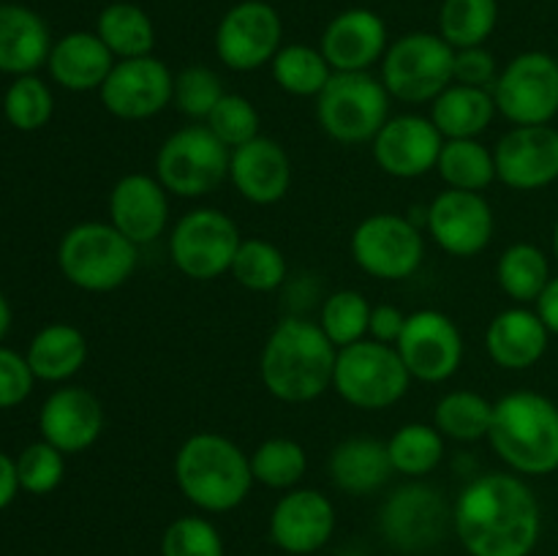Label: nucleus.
Instances as JSON below:
<instances>
[{"label":"nucleus","instance_id":"obj_1","mask_svg":"<svg viewBox=\"0 0 558 556\" xmlns=\"http://www.w3.org/2000/svg\"><path fill=\"white\" fill-rule=\"evenodd\" d=\"M452 527L469 556H529L543 534V510L518 474L485 472L458 494Z\"/></svg>","mask_w":558,"mask_h":556},{"label":"nucleus","instance_id":"obj_2","mask_svg":"<svg viewBox=\"0 0 558 556\" xmlns=\"http://www.w3.org/2000/svg\"><path fill=\"white\" fill-rule=\"evenodd\" d=\"M338 347L319 322L289 316L267 336L259 354V376L272 398L283 403L316 401L332 387Z\"/></svg>","mask_w":558,"mask_h":556},{"label":"nucleus","instance_id":"obj_3","mask_svg":"<svg viewBox=\"0 0 558 556\" xmlns=\"http://www.w3.org/2000/svg\"><path fill=\"white\" fill-rule=\"evenodd\" d=\"M172 469L180 494L202 512L234 510L256 483L243 447L216 431L191 434L174 452Z\"/></svg>","mask_w":558,"mask_h":556},{"label":"nucleus","instance_id":"obj_4","mask_svg":"<svg viewBox=\"0 0 558 556\" xmlns=\"http://www.w3.org/2000/svg\"><path fill=\"white\" fill-rule=\"evenodd\" d=\"M488 442L515 474H554L558 469V403L534 390L507 392L494 403Z\"/></svg>","mask_w":558,"mask_h":556},{"label":"nucleus","instance_id":"obj_5","mask_svg":"<svg viewBox=\"0 0 558 556\" xmlns=\"http://www.w3.org/2000/svg\"><path fill=\"white\" fill-rule=\"evenodd\" d=\"M136 249L112 223L82 221L60 238L58 267L82 292H112L134 276Z\"/></svg>","mask_w":558,"mask_h":556},{"label":"nucleus","instance_id":"obj_6","mask_svg":"<svg viewBox=\"0 0 558 556\" xmlns=\"http://www.w3.org/2000/svg\"><path fill=\"white\" fill-rule=\"evenodd\" d=\"M390 93L368 71H336L316 96V120L341 145L374 142L390 120Z\"/></svg>","mask_w":558,"mask_h":556},{"label":"nucleus","instance_id":"obj_7","mask_svg":"<svg viewBox=\"0 0 558 556\" xmlns=\"http://www.w3.org/2000/svg\"><path fill=\"white\" fill-rule=\"evenodd\" d=\"M409 385H412V374L403 365L398 349L390 343L363 338V341L338 349L332 390L349 407L379 412L401 401L409 392Z\"/></svg>","mask_w":558,"mask_h":556},{"label":"nucleus","instance_id":"obj_8","mask_svg":"<svg viewBox=\"0 0 558 556\" xmlns=\"http://www.w3.org/2000/svg\"><path fill=\"white\" fill-rule=\"evenodd\" d=\"M229 150L205 123L185 125L161 142L156 178L172 196L199 200L229 178Z\"/></svg>","mask_w":558,"mask_h":556},{"label":"nucleus","instance_id":"obj_9","mask_svg":"<svg viewBox=\"0 0 558 556\" xmlns=\"http://www.w3.org/2000/svg\"><path fill=\"white\" fill-rule=\"evenodd\" d=\"M456 49L434 33H407L381 58V85L403 104H430L452 85Z\"/></svg>","mask_w":558,"mask_h":556},{"label":"nucleus","instance_id":"obj_10","mask_svg":"<svg viewBox=\"0 0 558 556\" xmlns=\"http://www.w3.org/2000/svg\"><path fill=\"white\" fill-rule=\"evenodd\" d=\"M240 227L218 207H196L178 218L169 234V254L174 267L194 281H213L232 270L238 254Z\"/></svg>","mask_w":558,"mask_h":556},{"label":"nucleus","instance_id":"obj_11","mask_svg":"<svg viewBox=\"0 0 558 556\" xmlns=\"http://www.w3.org/2000/svg\"><path fill=\"white\" fill-rule=\"evenodd\" d=\"M352 259L368 276L381 281H403L414 276L425 259V238L417 223L398 213H374L354 227Z\"/></svg>","mask_w":558,"mask_h":556},{"label":"nucleus","instance_id":"obj_12","mask_svg":"<svg viewBox=\"0 0 558 556\" xmlns=\"http://www.w3.org/2000/svg\"><path fill=\"white\" fill-rule=\"evenodd\" d=\"M490 90L512 125H548L558 114V58L539 49L515 55Z\"/></svg>","mask_w":558,"mask_h":556},{"label":"nucleus","instance_id":"obj_13","mask_svg":"<svg viewBox=\"0 0 558 556\" xmlns=\"http://www.w3.org/2000/svg\"><path fill=\"white\" fill-rule=\"evenodd\" d=\"M452 510L439 488L409 483L392 491L379 510L381 537L403 554H423L445 540Z\"/></svg>","mask_w":558,"mask_h":556},{"label":"nucleus","instance_id":"obj_14","mask_svg":"<svg viewBox=\"0 0 558 556\" xmlns=\"http://www.w3.org/2000/svg\"><path fill=\"white\" fill-rule=\"evenodd\" d=\"M281 14L265 0H243L216 27V55L227 69L256 71L272 63L283 47Z\"/></svg>","mask_w":558,"mask_h":556},{"label":"nucleus","instance_id":"obj_15","mask_svg":"<svg viewBox=\"0 0 558 556\" xmlns=\"http://www.w3.org/2000/svg\"><path fill=\"white\" fill-rule=\"evenodd\" d=\"M396 349L412 379L436 385L456 376L461 368L463 336L445 311L420 309L407 314Z\"/></svg>","mask_w":558,"mask_h":556},{"label":"nucleus","instance_id":"obj_16","mask_svg":"<svg viewBox=\"0 0 558 556\" xmlns=\"http://www.w3.org/2000/svg\"><path fill=\"white\" fill-rule=\"evenodd\" d=\"M425 229L445 254L469 259L494 240V207L480 191L447 189L425 210Z\"/></svg>","mask_w":558,"mask_h":556},{"label":"nucleus","instance_id":"obj_17","mask_svg":"<svg viewBox=\"0 0 558 556\" xmlns=\"http://www.w3.org/2000/svg\"><path fill=\"white\" fill-rule=\"evenodd\" d=\"M104 109L120 120H147L172 104L174 76L163 60L145 58L118 60L98 90Z\"/></svg>","mask_w":558,"mask_h":556},{"label":"nucleus","instance_id":"obj_18","mask_svg":"<svg viewBox=\"0 0 558 556\" xmlns=\"http://www.w3.org/2000/svg\"><path fill=\"white\" fill-rule=\"evenodd\" d=\"M496 180L512 191H539L558 180V129L512 125L494 147Z\"/></svg>","mask_w":558,"mask_h":556},{"label":"nucleus","instance_id":"obj_19","mask_svg":"<svg viewBox=\"0 0 558 556\" xmlns=\"http://www.w3.org/2000/svg\"><path fill=\"white\" fill-rule=\"evenodd\" d=\"M445 136L423 114H396L371 142L376 167L398 180H414L436 169Z\"/></svg>","mask_w":558,"mask_h":556},{"label":"nucleus","instance_id":"obj_20","mask_svg":"<svg viewBox=\"0 0 558 556\" xmlns=\"http://www.w3.org/2000/svg\"><path fill=\"white\" fill-rule=\"evenodd\" d=\"M332 532H336V507L316 488L287 491L270 512V540L283 554H316L330 543Z\"/></svg>","mask_w":558,"mask_h":556},{"label":"nucleus","instance_id":"obj_21","mask_svg":"<svg viewBox=\"0 0 558 556\" xmlns=\"http://www.w3.org/2000/svg\"><path fill=\"white\" fill-rule=\"evenodd\" d=\"M104 423H107V414L96 392L74 385L49 392L38 412L41 439L65 456L85 452L87 447L96 445L98 436L104 434Z\"/></svg>","mask_w":558,"mask_h":556},{"label":"nucleus","instance_id":"obj_22","mask_svg":"<svg viewBox=\"0 0 558 556\" xmlns=\"http://www.w3.org/2000/svg\"><path fill=\"white\" fill-rule=\"evenodd\" d=\"M109 223L134 245L153 243L167 232L169 191L153 174H123L109 191Z\"/></svg>","mask_w":558,"mask_h":556},{"label":"nucleus","instance_id":"obj_23","mask_svg":"<svg viewBox=\"0 0 558 556\" xmlns=\"http://www.w3.org/2000/svg\"><path fill=\"white\" fill-rule=\"evenodd\" d=\"M229 180L251 205H276L292 185V161L281 142L256 136L229 156Z\"/></svg>","mask_w":558,"mask_h":556},{"label":"nucleus","instance_id":"obj_24","mask_svg":"<svg viewBox=\"0 0 558 556\" xmlns=\"http://www.w3.org/2000/svg\"><path fill=\"white\" fill-rule=\"evenodd\" d=\"M387 47L385 20L371 9H347L332 16L319 41L332 71H368L381 63Z\"/></svg>","mask_w":558,"mask_h":556},{"label":"nucleus","instance_id":"obj_25","mask_svg":"<svg viewBox=\"0 0 558 556\" xmlns=\"http://www.w3.org/2000/svg\"><path fill=\"white\" fill-rule=\"evenodd\" d=\"M550 330L537 311L512 305L499 311L485 330V349L490 360L505 371H526L545 358Z\"/></svg>","mask_w":558,"mask_h":556},{"label":"nucleus","instance_id":"obj_26","mask_svg":"<svg viewBox=\"0 0 558 556\" xmlns=\"http://www.w3.org/2000/svg\"><path fill=\"white\" fill-rule=\"evenodd\" d=\"M118 58L98 38V33L74 31L52 44L47 69L60 87L71 93L101 90Z\"/></svg>","mask_w":558,"mask_h":556},{"label":"nucleus","instance_id":"obj_27","mask_svg":"<svg viewBox=\"0 0 558 556\" xmlns=\"http://www.w3.org/2000/svg\"><path fill=\"white\" fill-rule=\"evenodd\" d=\"M52 52L49 27L36 11L16 3L0 5V71L25 76L41 69Z\"/></svg>","mask_w":558,"mask_h":556},{"label":"nucleus","instance_id":"obj_28","mask_svg":"<svg viewBox=\"0 0 558 556\" xmlns=\"http://www.w3.org/2000/svg\"><path fill=\"white\" fill-rule=\"evenodd\" d=\"M396 472L387 452V442L374 436H349L330 452V478L338 491L365 496L379 491Z\"/></svg>","mask_w":558,"mask_h":556},{"label":"nucleus","instance_id":"obj_29","mask_svg":"<svg viewBox=\"0 0 558 556\" xmlns=\"http://www.w3.org/2000/svg\"><path fill=\"white\" fill-rule=\"evenodd\" d=\"M496 98L490 87L452 82L430 101V120L445 140H477L496 118Z\"/></svg>","mask_w":558,"mask_h":556},{"label":"nucleus","instance_id":"obj_30","mask_svg":"<svg viewBox=\"0 0 558 556\" xmlns=\"http://www.w3.org/2000/svg\"><path fill=\"white\" fill-rule=\"evenodd\" d=\"M25 358L36 379L65 382L87 363V338L69 322H52L33 336Z\"/></svg>","mask_w":558,"mask_h":556},{"label":"nucleus","instance_id":"obj_31","mask_svg":"<svg viewBox=\"0 0 558 556\" xmlns=\"http://www.w3.org/2000/svg\"><path fill=\"white\" fill-rule=\"evenodd\" d=\"M96 33L118 60L145 58L156 47L150 14L136 3H109L96 20Z\"/></svg>","mask_w":558,"mask_h":556},{"label":"nucleus","instance_id":"obj_32","mask_svg":"<svg viewBox=\"0 0 558 556\" xmlns=\"http://www.w3.org/2000/svg\"><path fill=\"white\" fill-rule=\"evenodd\" d=\"M550 262L545 251L534 243H512L501 251L496 262V281L501 292L515 303H537L550 283Z\"/></svg>","mask_w":558,"mask_h":556},{"label":"nucleus","instance_id":"obj_33","mask_svg":"<svg viewBox=\"0 0 558 556\" xmlns=\"http://www.w3.org/2000/svg\"><path fill=\"white\" fill-rule=\"evenodd\" d=\"M272 80L289 96L316 98L330 76L336 74L322 49L308 47V44H287L278 49V55L270 63Z\"/></svg>","mask_w":558,"mask_h":556},{"label":"nucleus","instance_id":"obj_34","mask_svg":"<svg viewBox=\"0 0 558 556\" xmlns=\"http://www.w3.org/2000/svg\"><path fill=\"white\" fill-rule=\"evenodd\" d=\"M447 189L480 191L483 194L496 180V158L480 140H445L436 161Z\"/></svg>","mask_w":558,"mask_h":556},{"label":"nucleus","instance_id":"obj_35","mask_svg":"<svg viewBox=\"0 0 558 556\" xmlns=\"http://www.w3.org/2000/svg\"><path fill=\"white\" fill-rule=\"evenodd\" d=\"M494 403L474 390H450L434 409V425L445 439L480 442L488 439Z\"/></svg>","mask_w":558,"mask_h":556},{"label":"nucleus","instance_id":"obj_36","mask_svg":"<svg viewBox=\"0 0 558 556\" xmlns=\"http://www.w3.org/2000/svg\"><path fill=\"white\" fill-rule=\"evenodd\" d=\"M499 22V0H445L439 11V36L452 49L483 47Z\"/></svg>","mask_w":558,"mask_h":556},{"label":"nucleus","instance_id":"obj_37","mask_svg":"<svg viewBox=\"0 0 558 556\" xmlns=\"http://www.w3.org/2000/svg\"><path fill=\"white\" fill-rule=\"evenodd\" d=\"M390 463L398 474L425 478L434 472L445 458V436L436 425L407 423L387 439Z\"/></svg>","mask_w":558,"mask_h":556},{"label":"nucleus","instance_id":"obj_38","mask_svg":"<svg viewBox=\"0 0 558 556\" xmlns=\"http://www.w3.org/2000/svg\"><path fill=\"white\" fill-rule=\"evenodd\" d=\"M251 472L256 483L276 491H292L308 469V456L300 442L289 436H270L251 452Z\"/></svg>","mask_w":558,"mask_h":556},{"label":"nucleus","instance_id":"obj_39","mask_svg":"<svg viewBox=\"0 0 558 556\" xmlns=\"http://www.w3.org/2000/svg\"><path fill=\"white\" fill-rule=\"evenodd\" d=\"M232 278L248 292H276L287 281V256L270 240H243L232 262Z\"/></svg>","mask_w":558,"mask_h":556},{"label":"nucleus","instance_id":"obj_40","mask_svg":"<svg viewBox=\"0 0 558 556\" xmlns=\"http://www.w3.org/2000/svg\"><path fill=\"white\" fill-rule=\"evenodd\" d=\"M374 305L357 289H338L322 305L319 327L338 349L368 338V319Z\"/></svg>","mask_w":558,"mask_h":556},{"label":"nucleus","instance_id":"obj_41","mask_svg":"<svg viewBox=\"0 0 558 556\" xmlns=\"http://www.w3.org/2000/svg\"><path fill=\"white\" fill-rule=\"evenodd\" d=\"M5 120L16 131H38L52 120L54 98L47 82L38 80L36 74L16 76L9 85L3 98Z\"/></svg>","mask_w":558,"mask_h":556},{"label":"nucleus","instance_id":"obj_42","mask_svg":"<svg viewBox=\"0 0 558 556\" xmlns=\"http://www.w3.org/2000/svg\"><path fill=\"white\" fill-rule=\"evenodd\" d=\"M205 125L229 147V150H234V147L245 145V142L259 136L262 118L251 98L240 96V93H223V98L216 104V109L207 114Z\"/></svg>","mask_w":558,"mask_h":556},{"label":"nucleus","instance_id":"obj_43","mask_svg":"<svg viewBox=\"0 0 558 556\" xmlns=\"http://www.w3.org/2000/svg\"><path fill=\"white\" fill-rule=\"evenodd\" d=\"M161 556H227L216 523L202 516H180L163 529Z\"/></svg>","mask_w":558,"mask_h":556},{"label":"nucleus","instance_id":"obj_44","mask_svg":"<svg viewBox=\"0 0 558 556\" xmlns=\"http://www.w3.org/2000/svg\"><path fill=\"white\" fill-rule=\"evenodd\" d=\"M223 82L207 65H189L174 76V98L172 104L191 120L205 123L207 114L216 109V104L223 98Z\"/></svg>","mask_w":558,"mask_h":556},{"label":"nucleus","instance_id":"obj_45","mask_svg":"<svg viewBox=\"0 0 558 556\" xmlns=\"http://www.w3.org/2000/svg\"><path fill=\"white\" fill-rule=\"evenodd\" d=\"M16 478H20V488L27 494H52L65 478V452L44 439L33 442L16 458Z\"/></svg>","mask_w":558,"mask_h":556},{"label":"nucleus","instance_id":"obj_46","mask_svg":"<svg viewBox=\"0 0 558 556\" xmlns=\"http://www.w3.org/2000/svg\"><path fill=\"white\" fill-rule=\"evenodd\" d=\"M33 382L36 376H33L25 354L0 347V409L20 407L33 392Z\"/></svg>","mask_w":558,"mask_h":556},{"label":"nucleus","instance_id":"obj_47","mask_svg":"<svg viewBox=\"0 0 558 556\" xmlns=\"http://www.w3.org/2000/svg\"><path fill=\"white\" fill-rule=\"evenodd\" d=\"M499 69H496V58L485 47H469L456 49V71H452V82L458 85L472 87H494Z\"/></svg>","mask_w":558,"mask_h":556},{"label":"nucleus","instance_id":"obj_48","mask_svg":"<svg viewBox=\"0 0 558 556\" xmlns=\"http://www.w3.org/2000/svg\"><path fill=\"white\" fill-rule=\"evenodd\" d=\"M403 325H407V314H403L398 305H390V303L374 305L368 319V338L396 347L398 338H401L403 333Z\"/></svg>","mask_w":558,"mask_h":556},{"label":"nucleus","instance_id":"obj_49","mask_svg":"<svg viewBox=\"0 0 558 556\" xmlns=\"http://www.w3.org/2000/svg\"><path fill=\"white\" fill-rule=\"evenodd\" d=\"M537 314L545 322V327L550 330V336H558V276L550 278V283L545 287V292L537 298Z\"/></svg>","mask_w":558,"mask_h":556},{"label":"nucleus","instance_id":"obj_50","mask_svg":"<svg viewBox=\"0 0 558 556\" xmlns=\"http://www.w3.org/2000/svg\"><path fill=\"white\" fill-rule=\"evenodd\" d=\"M16 491H20V478H16V461L0 452V510L14 501Z\"/></svg>","mask_w":558,"mask_h":556},{"label":"nucleus","instance_id":"obj_51","mask_svg":"<svg viewBox=\"0 0 558 556\" xmlns=\"http://www.w3.org/2000/svg\"><path fill=\"white\" fill-rule=\"evenodd\" d=\"M9 327H11V305H9V300H5V294L0 292V341L5 338Z\"/></svg>","mask_w":558,"mask_h":556},{"label":"nucleus","instance_id":"obj_52","mask_svg":"<svg viewBox=\"0 0 558 556\" xmlns=\"http://www.w3.org/2000/svg\"><path fill=\"white\" fill-rule=\"evenodd\" d=\"M554 256H556V262H558V218H556V223H554Z\"/></svg>","mask_w":558,"mask_h":556}]
</instances>
